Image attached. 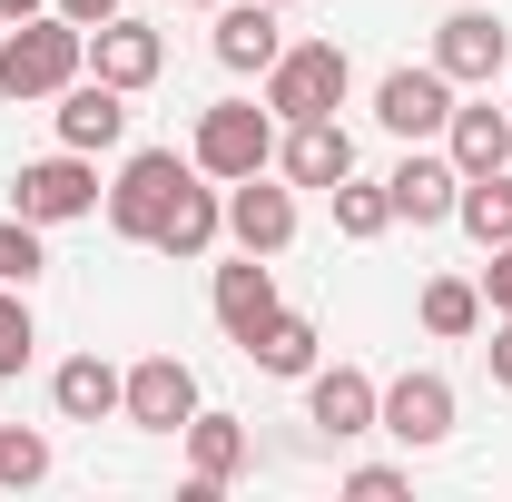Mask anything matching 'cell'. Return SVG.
Listing matches in <instances>:
<instances>
[{"instance_id":"obj_32","label":"cell","mask_w":512,"mask_h":502,"mask_svg":"<svg viewBox=\"0 0 512 502\" xmlns=\"http://www.w3.org/2000/svg\"><path fill=\"white\" fill-rule=\"evenodd\" d=\"M60 20H79V30H99V20H119V0H50Z\"/></svg>"},{"instance_id":"obj_22","label":"cell","mask_w":512,"mask_h":502,"mask_svg":"<svg viewBox=\"0 0 512 502\" xmlns=\"http://www.w3.org/2000/svg\"><path fill=\"white\" fill-rule=\"evenodd\" d=\"M119 375H128V365H109V355H69L60 375H50L60 424H109V414H119Z\"/></svg>"},{"instance_id":"obj_17","label":"cell","mask_w":512,"mask_h":502,"mask_svg":"<svg viewBox=\"0 0 512 502\" xmlns=\"http://www.w3.org/2000/svg\"><path fill=\"white\" fill-rule=\"evenodd\" d=\"M207 315H217L227 345H247L256 325L276 315V256H247V247H237V266H217V286H207Z\"/></svg>"},{"instance_id":"obj_13","label":"cell","mask_w":512,"mask_h":502,"mask_svg":"<svg viewBox=\"0 0 512 502\" xmlns=\"http://www.w3.org/2000/svg\"><path fill=\"white\" fill-rule=\"evenodd\" d=\"M227 237H237L247 256H286V247H296V188L266 178V168L237 178V188H227Z\"/></svg>"},{"instance_id":"obj_5","label":"cell","mask_w":512,"mask_h":502,"mask_svg":"<svg viewBox=\"0 0 512 502\" xmlns=\"http://www.w3.org/2000/svg\"><path fill=\"white\" fill-rule=\"evenodd\" d=\"M197 404H207V394H197L188 355H138L119 375V424H138V434H188Z\"/></svg>"},{"instance_id":"obj_9","label":"cell","mask_w":512,"mask_h":502,"mask_svg":"<svg viewBox=\"0 0 512 502\" xmlns=\"http://www.w3.org/2000/svg\"><path fill=\"white\" fill-rule=\"evenodd\" d=\"M453 99H463V89H453L434 60H404V69H384V79H375V119L394 128L404 148H414V138H444Z\"/></svg>"},{"instance_id":"obj_10","label":"cell","mask_w":512,"mask_h":502,"mask_svg":"<svg viewBox=\"0 0 512 502\" xmlns=\"http://www.w3.org/2000/svg\"><path fill=\"white\" fill-rule=\"evenodd\" d=\"M384 197H394V227H453V197H463V168H453L444 148H404L394 168H384Z\"/></svg>"},{"instance_id":"obj_33","label":"cell","mask_w":512,"mask_h":502,"mask_svg":"<svg viewBox=\"0 0 512 502\" xmlns=\"http://www.w3.org/2000/svg\"><path fill=\"white\" fill-rule=\"evenodd\" d=\"M30 10H50V0H0V30H10V20H30Z\"/></svg>"},{"instance_id":"obj_36","label":"cell","mask_w":512,"mask_h":502,"mask_svg":"<svg viewBox=\"0 0 512 502\" xmlns=\"http://www.w3.org/2000/svg\"><path fill=\"white\" fill-rule=\"evenodd\" d=\"M503 119H512V99H503Z\"/></svg>"},{"instance_id":"obj_21","label":"cell","mask_w":512,"mask_h":502,"mask_svg":"<svg viewBox=\"0 0 512 502\" xmlns=\"http://www.w3.org/2000/svg\"><path fill=\"white\" fill-rule=\"evenodd\" d=\"M237 355H247L256 375H286V384H306V375H316V315L276 306V315H266V325L247 335V345H237Z\"/></svg>"},{"instance_id":"obj_23","label":"cell","mask_w":512,"mask_h":502,"mask_svg":"<svg viewBox=\"0 0 512 502\" xmlns=\"http://www.w3.org/2000/svg\"><path fill=\"white\" fill-rule=\"evenodd\" d=\"M453 227H463L473 247H512V168H493V178H463V197H453Z\"/></svg>"},{"instance_id":"obj_14","label":"cell","mask_w":512,"mask_h":502,"mask_svg":"<svg viewBox=\"0 0 512 502\" xmlns=\"http://www.w3.org/2000/svg\"><path fill=\"white\" fill-rule=\"evenodd\" d=\"M276 178H286V188H335V178H355V128L345 119L276 128Z\"/></svg>"},{"instance_id":"obj_7","label":"cell","mask_w":512,"mask_h":502,"mask_svg":"<svg viewBox=\"0 0 512 502\" xmlns=\"http://www.w3.org/2000/svg\"><path fill=\"white\" fill-rule=\"evenodd\" d=\"M453 375H434V365H414V375H394L384 384V404H375V434H394L404 453H434V443H453Z\"/></svg>"},{"instance_id":"obj_1","label":"cell","mask_w":512,"mask_h":502,"mask_svg":"<svg viewBox=\"0 0 512 502\" xmlns=\"http://www.w3.org/2000/svg\"><path fill=\"white\" fill-rule=\"evenodd\" d=\"M89 69V30L60 20V10H30V20H10L0 30V99H60L69 79Z\"/></svg>"},{"instance_id":"obj_26","label":"cell","mask_w":512,"mask_h":502,"mask_svg":"<svg viewBox=\"0 0 512 502\" xmlns=\"http://www.w3.org/2000/svg\"><path fill=\"white\" fill-rule=\"evenodd\" d=\"M50 434H30V424H0V493H30V483H50Z\"/></svg>"},{"instance_id":"obj_27","label":"cell","mask_w":512,"mask_h":502,"mask_svg":"<svg viewBox=\"0 0 512 502\" xmlns=\"http://www.w3.org/2000/svg\"><path fill=\"white\" fill-rule=\"evenodd\" d=\"M50 227H30L20 207L0 217V286H40V266H50V247H40Z\"/></svg>"},{"instance_id":"obj_16","label":"cell","mask_w":512,"mask_h":502,"mask_svg":"<svg viewBox=\"0 0 512 502\" xmlns=\"http://www.w3.org/2000/svg\"><path fill=\"white\" fill-rule=\"evenodd\" d=\"M375 404H384V384L365 375V365H316V375H306V424L335 434V443L375 434Z\"/></svg>"},{"instance_id":"obj_6","label":"cell","mask_w":512,"mask_h":502,"mask_svg":"<svg viewBox=\"0 0 512 502\" xmlns=\"http://www.w3.org/2000/svg\"><path fill=\"white\" fill-rule=\"evenodd\" d=\"M99 158H79V148H50V158H30L20 178H10V207L30 217V227H69V217H89L99 207Z\"/></svg>"},{"instance_id":"obj_34","label":"cell","mask_w":512,"mask_h":502,"mask_svg":"<svg viewBox=\"0 0 512 502\" xmlns=\"http://www.w3.org/2000/svg\"><path fill=\"white\" fill-rule=\"evenodd\" d=\"M178 10H217V0H178Z\"/></svg>"},{"instance_id":"obj_29","label":"cell","mask_w":512,"mask_h":502,"mask_svg":"<svg viewBox=\"0 0 512 502\" xmlns=\"http://www.w3.org/2000/svg\"><path fill=\"white\" fill-rule=\"evenodd\" d=\"M483 315H512V247H483Z\"/></svg>"},{"instance_id":"obj_30","label":"cell","mask_w":512,"mask_h":502,"mask_svg":"<svg viewBox=\"0 0 512 502\" xmlns=\"http://www.w3.org/2000/svg\"><path fill=\"white\" fill-rule=\"evenodd\" d=\"M404 483H414L404 463H355V473H345V493H355V502H384V493H404Z\"/></svg>"},{"instance_id":"obj_35","label":"cell","mask_w":512,"mask_h":502,"mask_svg":"<svg viewBox=\"0 0 512 502\" xmlns=\"http://www.w3.org/2000/svg\"><path fill=\"white\" fill-rule=\"evenodd\" d=\"M276 10H296V0H276Z\"/></svg>"},{"instance_id":"obj_25","label":"cell","mask_w":512,"mask_h":502,"mask_svg":"<svg viewBox=\"0 0 512 502\" xmlns=\"http://www.w3.org/2000/svg\"><path fill=\"white\" fill-rule=\"evenodd\" d=\"M335 237H345V247H375L384 227H394V197H384V178H335Z\"/></svg>"},{"instance_id":"obj_20","label":"cell","mask_w":512,"mask_h":502,"mask_svg":"<svg viewBox=\"0 0 512 502\" xmlns=\"http://www.w3.org/2000/svg\"><path fill=\"white\" fill-rule=\"evenodd\" d=\"M444 158L463 168V178H493V168H512V119L493 109V99H453V119H444Z\"/></svg>"},{"instance_id":"obj_24","label":"cell","mask_w":512,"mask_h":502,"mask_svg":"<svg viewBox=\"0 0 512 502\" xmlns=\"http://www.w3.org/2000/svg\"><path fill=\"white\" fill-rule=\"evenodd\" d=\"M414 315H424L434 345H463V335H483V286H473V276H434V286L414 296Z\"/></svg>"},{"instance_id":"obj_12","label":"cell","mask_w":512,"mask_h":502,"mask_svg":"<svg viewBox=\"0 0 512 502\" xmlns=\"http://www.w3.org/2000/svg\"><path fill=\"white\" fill-rule=\"evenodd\" d=\"M50 128H60V148H79V158H109L128 138V89H109L99 69H79L60 89V109H50Z\"/></svg>"},{"instance_id":"obj_18","label":"cell","mask_w":512,"mask_h":502,"mask_svg":"<svg viewBox=\"0 0 512 502\" xmlns=\"http://www.w3.org/2000/svg\"><path fill=\"white\" fill-rule=\"evenodd\" d=\"M276 50H286V10L276 0H217V60L237 79H266Z\"/></svg>"},{"instance_id":"obj_31","label":"cell","mask_w":512,"mask_h":502,"mask_svg":"<svg viewBox=\"0 0 512 502\" xmlns=\"http://www.w3.org/2000/svg\"><path fill=\"white\" fill-rule=\"evenodd\" d=\"M483 365H493V384L512 394V315H493V345H483Z\"/></svg>"},{"instance_id":"obj_19","label":"cell","mask_w":512,"mask_h":502,"mask_svg":"<svg viewBox=\"0 0 512 502\" xmlns=\"http://www.w3.org/2000/svg\"><path fill=\"white\" fill-rule=\"evenodd\" d=\"M217 237H227V188H217V178H188L178 207L158 217V237H148V247L178 256V266H197V256H217Z\"/></svg>"},{"instance_id":"obj_3","label":"cell","mask_w":512,"mask_h":502,"mask_svg":"<svg viewBox=\"0 0 512 502\" xmlns=\"http://www.w3.org/2000/svg\"><path fill=\"white\" fill-rule=\"evenodd\" d=\"M188 158H197V178H217V188L276 168V109H266V99H217V109H197Z\"/></svg>"},{"instance_id":"obj_11","label":"cell","mask_w":512,"mask_h":502,"mask_svg":"<svg viewBox=\"0 0 512 502\" xmlns=\"http://www.w3.org/2000/svg\"><path fill=\"white\" fill-rule=\"evenodd\" d=\"M178 443H188V502H217L227 483H247V463H256V434L237 424V414H207V404L188 414Z\"/></svg>"},{"instance_id":"obj_15","label":"cell","mask_w":512,"mask_h":502,"mask_svg":"<svg viewBox=\"0 0 512 502\" xmlns=\"http://www.w3.org/2000/svg\"><path fill=\"white\" fill-rule=\"evenodd\" d=\"M89 69H99L109 89H128V99H138V89H158V69H168V40H158L138 10H119V20H99V30H89Z\"/></svg>"},{"instance_id":"obj_4","label":"cell","mask_w":512,"mask_h":502,"mask_svg":"<svg viewBox=\"0 0 512 502\" xmlns=\"http://www.w3.org/2000/svg\"><path fill=\"white\" fill-rule=\"evenodd\" d=\"M188 178H197V158H178V148H128L99 207H109V227H119L128 247H148V237H158V217L178 207V188H188Z\"/></svg>"},{"instance_id":"obj_8","label":"cell","mask_w":512,"mask_h":502,"mask_svg":"<svg viewBox=\"0 0 512 502\" xmlns=\"http://www.w3.org/2000/svg\"><path fill=\"white\" fill-rule=\"evenodd\" d=\"M512 60V20L503 10H444L434 20V69H444L453 89H493Z\"/></svg>"},{"instance_id":"obj_28","label":"cell","mask_w":512,"mask_h":502,"mask_svg":"<svg viewBox=\"0 0 512 502\" xmlns=\"http://www.w3.org/2000/svg\"><path fill=\"white\" fill-rule=\"evenodd\" d=\"M40 355V315H30V286H0V375H20Z\"/></svg>"},{"instance_id":"obj_2","label":"cell","mask_w":512,"mask_h":502,"mask_svg":"<svg viewBox=\"0 0 512 502\" xmlns=\"http://www.w3.org/2000/svg\"><path fill=\"white\" fill-rule=\"evenodd\" d=\"M345 89H355L345 40H286V50H276V69L256 79V99L276 109V128H296V119H335V109H345Z\"/></svg>"}]
</instances>
